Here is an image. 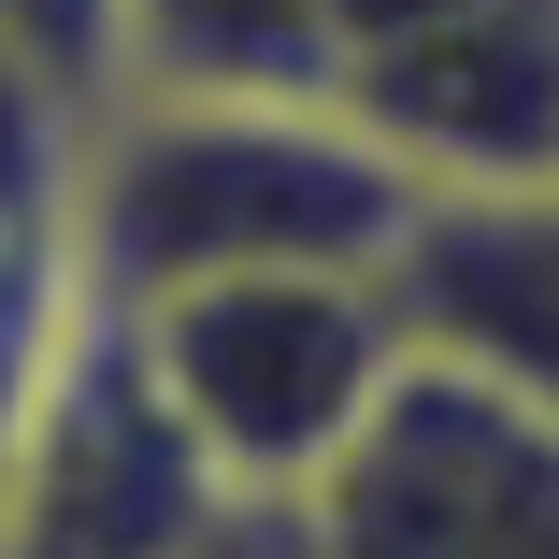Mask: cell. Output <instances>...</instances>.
<instances>
[{
	"mask_svg": "<svg viewBox=\"0 0 559 559\" xmlns=\"http://www.w3.org/2000/svg\"><path fill=\"white\" fill-rule=\"evenodd\" d=\"M416 173L373 144L345 86H187L144 72L72 116V230L100 301H158L201 273H402Z\"/></svg>",
	"mask_w": 559,
	"mask_h": 559,
	"instance_id": "6da1fadb",
	"label": "cell"
},
{
	"mask_svg": "<svg viewBox=\"0 0 559 559\" xmlns=\"http://www.w3.org/2000/svg\"><path fill=\"white\" fill-rule=\"evenodd\" d=\"M116 316L230 502H301L416 359L402 273H330V259L316 273H201V287H158Z\"/></svg>",
	"mask_w": 559,
	"mask_h": 559,
	"instance_id": "7a4b0ae2",
	"label": "cell"
},
{
	"mask_svg": "<svg viewBox=\"0 0 559 559\" xmlns=\"http://www.w3.org/2000/svg\"><path fill=\"white\" fill-rule=\"evenodd\" d=\"M316 559H559V402L416 345L373 430L301 488Z\"/></svg>",
	"mask_w": 559,
	"mask_h": 559,
	"instance_id": "3957f363",
	"label": "cell"
},
{
	"mask_svg": "<svg viewBox=\"0 0 559 559\" xmlns=\"http://www.w3.org/2000/svg\"><path fill=\"white\" fill-rule=\"evenodd\" d=\"M215 502L230 488L201 474V444L173 430L130 316L100 301L72 330V359L44 373L29 430L0 444V559H173Z\"/></svg>",
	"mask_w": 559,
	"mask_h": 559,
	"instance_id": "277c9868",
	"label": "cell"
},
{
	"mask_svg": "<svg viewBox=\"0 0 559 559\" xmlns=\"http://www.w3.org/2000/svg\"><path fill=\"white\" fill-rule=\"evenodd\" d=\"M345 100L416 187H531L559 173V0H444L345 58Z\"/></svg>",
	"mask_w": 559,
	"mask_h": 559,
	"instance_id": "5b68a950",
	"label": "cell"
},
{
	"mask_svg": "<svg viewBox=\"0 0 559 559\" xmlns=\"http://www.w3.org/2000/svg\"><path fill=\"white\" fill-rule=\"evenodd\" d=\"M402 301H416V345L559 402V173L430 187L402 230Z\"/></svg>",
	"mask_w": 559,
	"mask_h": 559,
	"instance_id": "8992f818",
	"label": "cell"
},
{
	"mask_svg": "<svg viewBox=\"0 0 559 559\" xmlns=\"http://www.w3.org/2000/svg\"><path fill=\"white\" fill-rule=\"evenodd\" d=\"M86 316H100V287H86V230H72V116L0 86V444L29 430Z\"/></svg>",
	"mask_w": 559,
	"mask_h": 559,
	"instance_id": "52a82bcc",
	"label": "cell"
},
{
	"mask_svg": "<svg viewBox=\"0 0 559 559\" xmlns=\"http://www.w3.org/2000/svg\"><path fill=\"white\" fill-rule=\"evenodd\" d=\"M130 72H144V0H0V86L100 116Z\"/></svg>",
	"mask_w": 559,
	"mask_h": 559,
	"instance_id": "ba28073f",
	"label": "cell"
}]
</instances>
